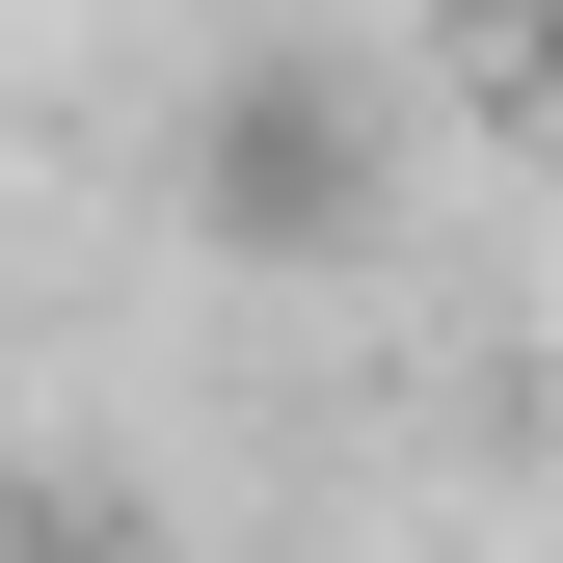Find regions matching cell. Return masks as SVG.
<instances>
[{"label": "cell", "mask_w": 563, "mask_h": 563, "mask_svg": "<svg viewBox=\"0 0 563 563\" xmlns=\"http://www.w3.org/2000/svg\"><path fill=\"white\" fill-rule=\"evenodd\" d=\"M188 216H216L242 268H349L376 162H349V81H322V54H242V81H216V134H188Z\"/></svg>", "instance_id": "cell-1"}, {"label": "cell", "mask_w": 563, "mask_h": 563, "mask_svg": "<svg viewBox=\"0 0 563 563\" xmlns=\"http://www.w3.org/2000/svg\"><path fill=\"white\" fill-rule=\"evenodd\" d=\"M456 54H483V108L563 162V0H456Z\"/></svg>", "instance_id": "cell-2"}]
</instances>
